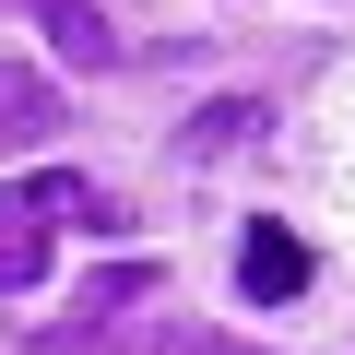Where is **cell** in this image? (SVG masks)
I'll list each match as a JSON object with an SVG mask.
<instances>
[{
  "mask_svg": "<svg viewBox=\"0 0 355 355\" xmlns=\"http://www.w3.org/2000/svg\"><path fill=\"white\" fill-rule=\"evenodd\" d=\"M296 284H308V237H284V225H249V237H237V296H249V308H284Z\"/></svg>",
  "mask_w": 355,
  "mask_h": 355,
  "instance_id": "6da1fadb",
  "label": "cell"
},
{
  "mask_svg": "<svg viewBox=\"0 0 355 355\" xmlns=\"http://www.w3.org/2000/svg\"><path fill=\"white\" fill-rule=\"evenodd\" d=\"M261 130H272V107H261V95H225V107H202L190 130H178V154H190V166H225V154H249Z\"/></svg>",
  "mask_w": 355,
  "mask_h": 355,
  "instance_id": "7a4b0ae2",
  "label": "cell"
},
{
  "mask_svg": "<svg viewBox=\"0 0 355 355\" xmlns=\"http://www.w3.org/2000/svg\"><path fill=\"white\" fill-rule=\"evenodd\" d=\"M36 130H60V95H48L24 60H0V154H24Z\"/></svg>",
  "mask_w": 355,
  "mask_h": 355,
  "instance_id": "3957f363",
  "label": "cell"
},
{
  "mask_svg": "<svg viewBox=\"0 0 355 355\" xmlns=\"http://www.w3.org/2000/svg\"><path fill=\"white\" fill-rule=\"evenodd\" d=\"M36 272H48V225H36L24 202H0V296H24Z\"/></svg>",
  "mask_w": 355,
  "mask_h": 355,
  "instance_id": "277c9868",
  "label": "cell"
},
{
  "mask_svg": "<svg viewBox=\"0 0 355 355\" xmlns=\"http://www.w3.org/2000/svg\"><path fill=\"white\" fill-rule=\"evenodd\" d=\"M24 214H95V225H119V202L95 190V178H71V166H36L24 178Z\"/></svg>",
  "mask_w": 355,
  "mask_h": 355,
  "instance_id": "5b68a950",
  "label": "cell"
},
{
  "mask_svg": "<svg viewBox=\"0 0 355 355\" xmlns=\"http://www.w3.org/2000/svg\"><path fill=\"white\" fill-rule=\"evenodd\" d=\"M142 296H154V272H142V261H119V272H95V284H83V308H71V320H95V331H107V308H142Z\"/></svg>",
  "mask_w": 355,
  "mask_h": 355,
  "instance_id": "8992f818",
  "label": "cell"
},
{
  "mask_svg": "<svg viewBox=\"0 0 355 355\" xmlns=\"http://www.w3.org/2000/svg\"><path fill=\"white\" fill-rule=\"evenodd\" d=\"M202 355H214V343H202Z\"/></svg>",
  "mask_w": 355,
  "mask_h": 355,
  "instance_id": "52a82bcc",
  "label": "cell"
}]
</instances>
